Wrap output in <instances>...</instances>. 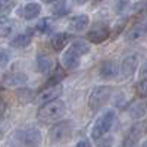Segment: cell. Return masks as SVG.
Listing matches in <instances>:
<instances>
[{
    "mask_svg": "<svg viewBox=\"0 0 147 147\" xmlns=\"http://www.w3.org/2000/svg\"><path fill=\"white\" fill-rule=\"evenodd\" d=\"M66 113V106L62 100H52L43 103V106L40 107L37 118L41 124H55V122L60 121Z\"/></svg>",
    "mask_w": 147,
    "mask_h": 147,
    "instance_id": "1",
    "label": "cell"
},
{
    "mask_svg": "<svg viewBox=\"0 0 147 147\" xmlns=\"http://www.w3.org/2000/svg\"><path fill=\"white\" fill-rule=\"evenodd\" d=\"M115 122V112L113 110H105V112L96 119L94 125L91 128V138L93 140H100L106 132H109V129L112 128Z\"/></svg>",
    "mask_w": 147,
    "mask_h": 147,
    "instance_id": "2",
    "label": "cell"
},
{
    "mask_svg": "<svg viewBox=\"0 0 147 147\" xmlns=\"http://www.w3.org/2000/svg\"><path fill=\"white\" fill-rule=\"evenodd\" d=\"M13 143L15 144H22V146H37L41 141V132L37 128H27L16 131L13 136Z\"/></svg>",
    "mask_w": 147,
    "mask_h": 147,
    "instance_id": "3",
    "label": "cell"
},
{
    "mask_svg": "<svg viewBox=\"0 0 147 147\" xmlns=\"http://www.w3.org/2000/svg\"><path fill=\"white\" fill-rule=\"evenodd\" d=\"M110 97V87L107 85H99V87H94L91 90V93L88 94V106L93 110L100 109Z\"/></svg>",
    "mask_w": 147,
    "mask_h": 147,
    "instance_id": "4",
    "label": "cell"
},
{
    "mask_svg": "<svg viewBox=\"0 0 147 147\" xmlns=\"http://www.w3.org/2000/svg\"><path fill=\"white\" fill-rule=\"evenodd\" d=\"M71 132H72V127H71L69 122H60V124H56L55 127H52L50 131H49V141H50V144L65 143L66 140H69Z\"/></svg>",
    "mask_w": 147,
    "mask_h": 147,
    "instance_id": "5",
    "label": "cell"
},
{
    "mask_svg": "<svg viewBox=\"0 0 147 147\" xmlns=\"http://www.w3.org/2000/svg\"><path fill=\"white\" fill-rule=\"evenodd\" d=\"M62 94V85L60 84H49L47 87L40 91V94L37 96V102L38 103H47V102H52L55 99H57V97Z\"/></svg>",
    "mask_w": 147,
    "mask_h": 147,
    "instance_id": "6",
    "label": "cell"
},
{
    "mask_svg": "<svg viewBox=\"0 0 147 147\" xmlns=\"http://www.w3.org/2000/svg\"><path fill=\"white\" fill-rule=\"evenodd\" d=\"M138 62H140V57L138 55H129L124 59L121 66V75L124 78H131L134 74H136L137 68H138Z\"/></svg>",
    "mask_w": 147,
    "mask_h": 147,
    "instance_id": "7",
    "label": "cell"
},
{
    "mask_svg": "<svg viewBox=\"0 0 147 147\" xmlns=\"http://www.w3.org/2000/svg\"><path fill=\"white\" fill-rule=\"evenodd\" d=\"M110 35V30L107 27H103V25H97L94 27L88 34H87V38L93 43V44H100L103 43L105 40L109 38Z\"/></svg>",
    "mask_w": 147,
    "mask_h": 147,
    "instance_id": "8",
    "label": "cell"
},
{
    "mask_svg": "<svg viewBox=\"0 0 147 147\" xmlns=\"http://www.w3.org/2000/svg\"><path fill=\"white\" fill-rule=\"evenodd\" d=\"M62 65L66 69H75V68H78V65H80V55L69 47L68 50L63 53V56H62Z\"/></svg>",
    "mask_w": 147,
    "mask_h": 147,
    "instance_id": "9",
    "label": "cell"
},
{
    "mask_svg": "<svg viewBox=\"0 0 147 147\" xmlns=\"http://www.w3.org/2000/svg\"><path fill=\"white\" fill-rule=\"evenodd\" d=\"M144 134V124L141 125H134L129 132L127 134V137H125V141H124V146H134V144H137L141 138V136Z\"/></svg>",
    "mask_w": 147,
    "mask_h": 147,
    "instance_id": "10",
    "label": "cell"
},
{
    "mask_svg": "<svg viewBox=\"0 0 147 147\" xmlns=\"http://www.w3.org/2000/svg\"><path fill=\"white\" fill-rule=\"evenodd\" d=\"M100 75L103 78H115L118 75V66L113 60H106L100 66Z\"/></svg>",
    "mask_w": 147,
    "mask_h": 147,
    "instance_id": "11",
    "label": "cell"
},
{
    "mask_svg": "<svg viewBox=\"0 0 147 147\" xmlns=\"http://www.w3.org/2000/svg\"><path fill=\"white\" fill-rule=\"evenodd\" d=\"M144 34H146V25H144V22H141V24H137V25H134L128 32H127V40L128 41H138V40H141L143 37H144Z\"/></svg>",
    "mask_w": 147,
    "mask_h": 147,
    "instance_id": "12",
    "label": "cell"
},
{
    "mask_svg": "<svg viewBox=\"0 0 147 147\" xmlns=\"http://www.w3.org/2000/svg\"><path fill=\"white\" fill-rule=\"evenodd\" d=\"M68 38H69V35H68L66 32H56L52 38H50V44H52V47H53V50L60 52V50H62V49L66 46Z\"/></svg>",
    "mask_w": 147,
    "mask_h": 147,
    "instance_id": "13",
    "label": "cell"
},
{
    "mask_svg": "<svg viewBox=\"0 0 147 147\" xmlns=\"http://www.w3.org/2000/svg\"><path fill=\"white\" fill-rule=\"evenodd\" d=\"M87 25H88V16L87 15H77L69 21V28L74 31H82L87 28Z\"/></svg>",
    "mask_w": 147,
    "mask_h": 147,
    "instance_id": "14",
    "label": "cell"
},
{
    "mask_svg": "<svg viewBox=\"0 0 147 147\" xmlns=\"http://www.w3.org/2000/svg\"><path fill=\"white\" fill-rule=\"evenodd\" d=\"M13 31V22L10 18L0 16V37H7Z\"/></svg>",
    "mask_w": 147,
    "mask_h": 147,
    "instance_id": "15",
    "label": "cell"
},
{
    "mask_svg": "<svg viewBox=\"0 0 147 147\" xmlns=\"http://www.w3.org/2000/svg\"><path fill=\"white\" fill-rule=\"evenodd\" d=\"M30 43H31V35H28V34H19V35H16L15 38L10 41V46L15 47V49H25Z\"/></svg>",
    "mask_w": 147,
    "mask_h": 147,
    "instance_id": "16",
    "label": "cell"
},
{
    "mask_svg": "<svg viewBox=\"0 0 147 147\" xmlns=\"http://www.w3.org/2000/svg\"><path fill=\"white\" fill-rule=\"evenodd\" d=\"M40 10L41 7L38 3H28L24 9V16H25V19H34L40 15Z\"/></svg>",
    "mask_w": 147,
    "mask_h": 147,
    "instance_id": "17",
    "label": "cell"
},
{
    "mask_svg": "<svg viewBox=\"0 0 147 147\" xmlns=\"http://www.w3.org/2000/svg\"><path fill=\"white\" fill-rule=\"evenodd\" d=\"M37 66H38L40 72H49L53 68V62L49 56H38V59H37Z\"/></svg>",
    "mask_w": 147,
    "mask_h": 147,
    "instance_id": "18",
    "label": "cell"
},
{
    "mask_svg": "<svg viewBox=\"0 0 147 147\" xmlns=\"http://www.w3.org/2000/svg\"><path fill=\"white\" fill-rule=\"evenodd\" d=\"M71 49H72V50H75L80 56H82V55H85V53H88V52H90V46L85 43V41H82V40H80V41H74V44L71 46Z\"/></svg>",
    "mask_w": 147,
    "mask_h": 147,
    "instance_id": "19",
    "label": "cell"
},
{
    "mask_svg": "<svg viewBox=\"0 0 147 147\" xmlns=\"http://www.w3.org/2000/svg\"><path fill=\"white\" fill-rule=\"evenodd\" d=\"M27 81V77L24 74H10L6 78V82L10 84V85H18V84H22Z\"/></svg>",
    "mask_w": 147,
    "mask_h": 147,
    "instance_id": "20",
    "label": "cell"
},
{
    "mask_svg": "<svg viewBox=\"0 0 147 147\" xmlns=\"http://www.w3.org/2000/svg\"><path fill=\"white\" fill-rule=\"evenodd\" d=\"M129 112H131L132 118H143L146 115V106H144V103H136V105H132Z\"/></svg>",
    "mask_w": 147,
    "mask_h": 147,
    "instance_id": "21",
    "label": "cell"
},
{
    "mask_svg": "<svg viewBox=\"0 0 147 147\" xmlns=\"http://www.w3.org/2000/svg\"><path fill=\"white\" fill-rule=\"evenodd\" d=\"M37 30L41 31V32H49V31H52V21L47 19V18L38 21V24H37Z\"/></svg>",
    "mask_w": 147,
    "mask_h": 147,
    "instance_id": "22",
    "label": "cell"
},
{
    "mask_svg": "<svg viewBox=\"0 0 147 147\" xmlns=\"http://www.w3.org/2000/svg\"><path fill=\"white\" fill-rule=\"evenodd\" d=\"M10 60V53L6 49H0V66H6Z\"/></svg>",
    "mask_w": 147,
    "mask_h": 147,
    "instance_id": "23",
    "label": "cell"
},
{
    "mask_svg": "<svg viewBox=\"0 0 147 147\" xmlns=\"http://www.w3.org/2000/svg\"><path fill=\"white\" fill-rule=\"evenodd\" d=\"M128 5H129V0H115V10L118 13H121L128 7Z\"/></svg>",
    "mask_w": 147,
    "mask_h": 147,
    "instance_id": "24",
    "label": "cell"
},
{
    "mask_svg": "<svg viewBox=\"0 0 147 147\" xmlns=\"http://www.w3.org/2000/svg\"><path fill=\"white\" fill-rule=\"evenodd\" d=\"M137 90L140 91V96L146 97V80H141V82L138 84V87H137Z\"/></svg>",
    "mask_w": 147,
    "mask_h": 147,
    "instance_id": "25",
    "label": "cell"
},
{
    "mask_svg": "<svg viewBox=\"0 0 147 147\" xmlns=\"http://www.w3.org/2000/svg\"><path fill=\"white\" fill-rule=\"evenodd\" d=\"M5 110H6V103H5V100L0 99V115H2Z\"/></svg>",
    "mask_w": 147,
    "mask_h": 147,
    "instance_id": "26",
    "label": "cell"
},
{
    "mask_svg": "<svg viewBox=\"0 0 147 147\" xmlns=\"http://www.w3.org/2000/svg\"><path fill=\"white\" fill-rule=\"evenodd\" d=\"M77 146H78V147H87V146H90V143L85 141V140H82V141H78Z\"/></svg>",
    "mask_w": 147,
    "mask_h": 147,
    "instance_id": "27",
    "label": "cell"
},
{
    "mask_svg": "<svg viewBox=\"0 0 147 147\" xmlns=\"http://www.w3.org/2000/svg\"><path fill=\"white\" fill-rule=\"evenodd\" d=\"M72 2L75 3V5H84L85 2H88V0H72Z\"/></svg>",
    "mask_w": 147,
    "mask_h": 147,
    "instance_id": "28",
    "label": "cell"
},
{
    "mask_svg": "<svg viewBox=\"0 0 147 147\" xmlns=\"http://www.w3.org/2000/svg\"><path fill=\"white\" fill-rule=\"evenodd\" d=\"M43 3H53V2H57V0H41Z\"/></svg>",
    "mask_w": 147,
    "mask_h": 147,
    "instance_id": "29",
    "label": "cell"
},
{
    "mask_svg": "<svg viewBox=\"0 0 147 147\" xmlns=\"http://www.w3.org/2000/svg\"><path fill=\"white\" fill-rule=\"evenodd\" d=\"M2 2H3V0H0V12H2V10H3V7H5V6H3V3H2Z\"/></svg>",
    "mask_w": 147,
    "mask_h": 147,
    "instance_id": "30",
    "label": "cell"
},
{
    "mask_svg": "<svg viewBox=\"0 0 147 147\" xmlns=\"http://www.w3.org/2000/svg\"><path fill=\"white\" fill-rule=\"evenodd\" d=\"M0 137H2V131H0Z\"/></svg>",
    "mask_w": 147,
    "mask_h": 147,
    "instance_id": "31",
    "label": "cell"
},
{
    "mask_svg": "<svg viewBox=\"0 0 147 147\" xmlns=\"http://www.w3.org/2000/svg\"><path fill=\"white\" fill-rule=\"evenodd\" d=\"M3 2H7V0H3Z\"/></svg>",
    "mask_w": 147,
    "mask_h": 147,
    "instance_id": "32",
    "label": "cell"
}]
</instances>
